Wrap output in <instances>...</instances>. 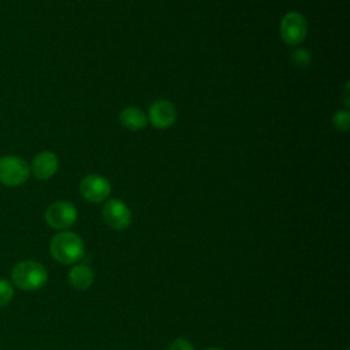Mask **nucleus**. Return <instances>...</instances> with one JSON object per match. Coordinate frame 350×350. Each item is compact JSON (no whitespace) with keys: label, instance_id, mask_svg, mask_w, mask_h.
Segmentation results:
<instances>
[{"label":"nucleus","instance_id":"1a4fd4ad","mask_svg":"<svg viewBox=\"0 0 350 350\" xmlns=\"http://www.w3.org/2000/svg\"><path fill=\"white\" fill-rule=\"evenodd\" d=\"M59 168V159L53 152L42 150L37 153L30 165V174H33L40 180H46L52 178Z\"/></svg>","mask_w":350,"mask_h":350},{"label":"nucleus","instance_id":"ddd939ff","mask_svg":"<svg viewBox=\"0 0 350 350\" xmlns=\"http://www.w3.org/2000/svg\"><path fill=\"white\" fill-rule=\"evenodd\" d=\"M291 60L297 67L305 68L312 63V55L306 48H298L291 53Z\"/></svg>","mask_w":350,"mask_h":350},{"label":"nucleus","instance_id":"2eb2a0df","mask_svg":"<svg viewBox=\"0 0 350 350\" xmlns=\"http://www.w3.org/2000/svg\"><path fill=\"white\" fill-rule=\"evenodd\" d=\"M168 350H194V347H193V345L187 339L178 338V339L171 342Z\"/></svg>","mask_w":350,"mask_h":350},{"label":"nucleus","instance_id":"9b49d317","mask_svg":"<svg viewBox=\"0 0 350 350\" xmlns=\"http://www.w3.org/2000/svg\"><path fill=\"white\" fill-rule=\"evenodd\" d=\"M94 273L86 264H77L68 272V283L75 290H86L92 286Z\"/></svg>","mask_w":350,"mask_h":350},{"label":"nucleus","instance_id":"f8f14e48","mask_svg":"<svg viewBox=\"0 0 350 350\" xmlns=\"http://www.w3.org/2000/svg\"><path fill=\"white\" fill-rule=\"evenodd\" d=\"M15 295V287L11 280L0 279V309L8 306Z\"/></svg>","mask_w":350,"mask_h":350},{"label":"nucleus","instance_id":"dca6fc26","mask_svg":"<svg viewBox=\"0 0 350 350\" xmlns=\"http://www.w3.org/2000/svg\"><path fill=\"white\" fill-rule=\"evenodd\" d=\"M343 98H345V105H350V100H349V83H346L345 86V92H343Z\"/></svg>","mask_w":350,"mask_h":350},{"label":"nucleus","instance_id":"f257e3e1","mask_svg":"<svg viewBox=\"0 0 350 350\" xmlns=\"http://www.w3.org/2000/svg\"><path fill=\"white\" fill-rule=\"evenodd\" d=\"M49 252L55 261L62 265H72L85 254V246L79 235L71 231L55 234L49 242Z\"/></svg>","mask_w":350,"mask_h":350},{"label":"nucleus","instance_id":"0eeeda50","mask_svg":"<svg viewBox=\"0 0 350 350\" xmlns=\"http://www.w3.org/2000/svg\"><path fill=\"white\" fill-rule=\"evenodd\" d=\"M103 220L113 230H124L131 223V212L123 201L112 198L103 206Z\"/></svg>","mask_w":350,"mask_h":350},{"label":"nucleus","instance_id":"423d86ee","mask_svg":"<svg viewBox=\"0 0 350 350\" xmlns=\"http://www.w3.org/2000/svg\"><path fill=\"white\" fill-rule=\"evenodd\" d=\"M79 193L90 202H103L109 197L111 185L107 178L98 174H90L82 178L79 183Z\"/></svg>","mask_w":350,"mask_h":350},{"label":"nucleus","instance_id":"4468645a","mask_svg":"<svg viewBox=\"0 0 350 350\" xmlns=\"http://www.w3.org/2000/svg\"><path fill=\"white\" fill-rule=\"evenodd\" d=\"M332 123H334L335 129H338L339 131H349V129H350V112L347 109L336 111L334 118H332Z\"/></svg>","mask_w":350,"mask_h":350},{"label":"nucleus","instance_id":"f03ea898","mask_svg":"<svg viewBox=\"0 0 350 350\" xmlns=\"http://www.w3.org/2000/svg\"><path fill=\"white\" fill-rule=\"evenodd\" d=\"M48 282L46 268L36 260H22L11 269V283L23 291H36Z\"/></svg>","mask_w":350,"mask_h":350},{"label":"nucleus","instance_id":"39448f33","mask_svg":"<svg viewBox=\"0 0 350 350\" xmlns=\"http://www.w3.org/2000/svg\"><path fill=\"white\" fill-rule=\"evenodd\" d=\"M280 37L288 45L301 44L308 33V22L299 12H287L280 21Z\"/></svg>","mask_w":350,"mask_h":350},{"label":"nucleus","instance_id":"6e6552de","mask_svg":"<svg viewBox=\"0 0 350 350\" xmlns=\"http://www.w3.org/2000/svg\"><path fill=\"white\" fill-rule=\"evenodd\" d=\"M176 119V109L174 104L168 100L154 101L148 113V120L156 129H168L174 124Z\"/></svg>","mask_w":350,"mask_h":350},{"label":"nucleus","instance_id":"7ed1b4c3","mask_svg":"<svg viewBox=\"0 0 350 350\" xmlns=\"http://www.w3.org/2000/svg\"><path fill=\"white\" fill-rule=\"evenodd\" d=\"M30 176V165L25 159L15 154L0 157V183L8 187L23 185Z\"/></svg>","mask_w":350,"mask_h":350},{"label":"nucleus","instance_id":"9d476101","mask_svg":"<svg viewBox=\"0 0 350 350\" xmlns=\"http://www.w3.org/2000/svg\"><path fill=\"white\" fill-rule=\"evenodd\" d=\"M119 122L124 129L137 131V130L145 129L149 120H148V115L142 109L135 107H127L120 111Z\"/></svg>","mask_w":350,"mask_h":350},{"label":"nucleus","instance_id":"20e7f679","mask_svg":"<svg viewBox=\"0 0 350 350\" xmlns=\"http://www.w3.org/2000/svg\"><path fill=\"white\" fill-rule=\"evenodd\" d=\"M45 221L51 228L66 231L70 228L78 217L77 208L70 201H56L51 204L45 213H44Z\"/></svg>","mask_w":350,"mask_h":350},{"label":"nucleus","instance_id":"f3484780","mask_svg":"<svg viewBox=\"0 0 350 350\" xmlns=\"http://www.w3.org/2000/svg\"><path fill=\"white\" fill-rule=\"evenodd\" d=\"M205 350H223L220 347H209V349H205Z\"/></svg>","mask_w":350,"mask_h":350}]
</instances>
